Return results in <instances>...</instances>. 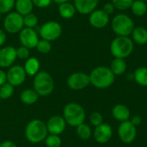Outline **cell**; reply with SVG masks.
I'll return each mask as SVG.
<instances>
[{"mask_svg":"<svg viewBox=\"0 0 147 147\" xmlns=\"http://www.w3.org/2000/svg\"><path fill=\"white\" fill-rule=\"evenodd\" d=\"M6 39H7L6 32L4 30H3V29L0 28V47L3 46V44L6 41Z\"/></svg>","mask_w":147,"mask_h":147,"instance_id":"obj_40","label":"cell"},{"mask_svg":"<svg viewBox=\"0 0 147 147\" xmlns=\"http://www.w3.org/2000/svg\"><path fill=\"white\" fill-rule=\"evenodd\" d=\"M134 20L127 14L120 13L111 20V28L117 36H129L134 28Z\"/></svg>","mask_w":147,"mask_h":147,"instance_id":"obj_5","label":"cell"},{"mask_svg":"<svg viewBox=\"0 0 147 147\" xmlns=\"http://www.w3.org/2000/svg\"><path fill=\"white\" fill-rule=\"evenodd\" d=\"M1 16H2V14L0 13V19H1Z\"/></svg>","mask_w":147,"mask_h":147,"instance_id":"obj_44","label":"cell"},{"mask_svg":"<svg viewBox=\"0 0 147 147\" xmlns=\"http://www.w3.org/2000/svg\"><path fill=\"white\" fill-rule=\"evenodd\" d=\"M34 6L37 7V8H47L48 7L51 3H52V0H32Z\"/></svg>","mask_w":147,"mask_h":147,"instance_id":"obj_36","label":"cell"},{"mask_svg":"<svg viewBox=\"0 0 147 147\" xmlns=\"http://www.w3.org/2000/svg\"><path fill=\"white\" fill-rule=\"evenodd\" d=\"M33 87L40 96H47L54 90L53 78L47 71H39L34 78Z\"/></svg>","mask_w":147,"mask_h":147,"instance_id":"obj_6","label":"cell"},{"mask_svg":"<svg viewBox=\"0 0 147 147\" xmlns=\"http://www.w3.org/2000/svg\"><path fill=\"white\" fill-rule=\"evenodd\" d=\"M40 96L34 89H25L20 95V100L23 104L33 105L39 100Z\"/></svg>","mask_w":147,"mask_h":147,"instance_id":"obj_20","label":"cell"},{"mask_svg":"<svg viewBox=\"0 0 147 147\" xmlns=\"http://www.w3.org/2000/svg\"><path fill=\"white\" fill-rule=\"evenodd\" d=\"M134 80L143 87H147V67H139L134 71Z\"/></svg>","mask_w":147,"mask_h":147,"instance_id":"obj_26","label":"cell"},{"mask_svg":"<svg viewBox=\"0 0 147 147\" xmlns=\"http://www.w3.org/2000/svg\"><path fill=\"white\" fill-rule=\"evenodd\" d=\"M15 92V87L8 82L0 86V98L2 100H7L10 98Z\"/></svg>","mask_w":147,"mask_h":147,"instance_id":"obj_28","label":"cell"},{"mask_svg":"<svg viewBox=\"0 0 147 147\" xmlns=\"http://www.w3.org/2000/svg\"><path fill=\"white\" fill-rule=\"evenodd\" d=\"M66 125L64 117L60 115H53L50 117L46 123L48 134L55 135L62 134L66 128Z\"/></svg>","mask_w":147,"mask_h":147,"instance_id":"obj_14","label":"cell"},{"mask_svg":"<svg viewBox=\"0 0 147 147\" xmlns=\"http://www.w3.org/2000/svg\"><path fill=\"white\" fill-rule=\"evenodd\" d=\"M67 86L72 90H81L85 89L90 84V76L84 72H74L71 74L66 80Z\"/></svg>","mask_w":147,"mask_h":147,"instance_id":"obj_9","label":"cell"},{"mask_svg":"<svg viewBox=\"0 0 147 147\" xmlns=\"http://www.w3.org/2000/svg\"><path fill=\"white\" fill-rule=\"evenodd\" d=\"M16 57V48L7 46L0 49V67L9 68L15 63Z\"/></svg>","mask_w":147,"mask_h":147,"instance_id":"obj_15","label":"cell"},{"mask_svg":"<svg viewBox=\"0 0 147 147\" xmlns=\"http://www.w3.org/2000/svg\"><path fill=\"white\" fill-rule=\"evenodd\" d=\"M53 2L58 3V4H60V3H66V2H69L70 0H52Z\"/></svg>","mask_w":147,"mask_h":147,"instance_id":"obj_42","label":"cell"},{"mask_svg":"<svg viewBox=\"0 0 147 147\" xmlns=\"http://www.w3.org/2000/svg\"><path fill=\"white\" fill-rule=\"evenodd\" d=\"M105 13H107L108 15H112L114 12H115V6H114V4L110 2V3H105L104 5H103V7H102V9Z\"/></svg>","mask_w":147,"mask_h":147,"instance_id":"obj_37","label":"cell"},{"mask_svg":"<svg viewBox=\"0 0 147 147\" xmlns=\"http://www.w3.org/2000/svg\"><path fill=\"white\" fill-rule=\"evenodd\" d=\"M19 40L22 46L28 49H33L36 47L40 39L34 28H23L19 33Z\"/></svg>","mask_w":147,"mask_h":147,"instance_id":"obj_12","label":"cell"},{"mask_svg":"<svg viewBox=\"0 0 147 147\" xmlns=\"http://www.w3.org/2000/svg\"><path fill=\"white\" fill-rule=\"evenodd\" d=\"M134 0H111L115 9L118 10H127L131 8L132 3Z\"/></svg>","mask_w":147,"mask_h":147,"instance_id":"obj_31","label":"cell"},{"mask_svg":"<svg viewBox=\"0 0 147 147\" xmlns=\"http://www.w3.org/2000/svg\"><path fill=\"white\" fill-rule=\"evenodd\" d=\"M16 0H0V13L7 14L11 12L15 7Z\"/></svg>","mask_w":147,"mask_h":147,"instance_id":"obj_32","label":"cell"},{"mask_svg":"<svg viewBox=\"0 0 147 147\" xmlns=\"http://www.w3.org/2000/svg\"><path fill=\"white\" fill-rule=\"evenodd\" d=\"M1 100H2V99H1V98H0V103H1Z\"/></svg>","mask_w":147,"mask_h":147,"instance_id":"obj_45","label":"cell"},{"mask_svg":"<svg viewBox=\"0 0 147 147\" xmlns=\"http://www.w3.org/2000/svg\"><path fill=\"white\" fill-rule=\"evenodd\" d=\"M7 83V74L4 71L0 69V86Z\"/></svg>","mask_w":147,"mask_h":147,"instance_id":"obj_38","label":"cell"},{"mask_svg":"<svg viewBox=\"0 0 147 147\" xmlns=\"http://www.w3.org/2000/svg\"><path fill=\"white\" fill-rule=\"evenodd\" d=\"M7 74V82L14 87L20 86L22 84L26 79L27 74L24 71V68L21 65H12L9 68Z\"/></svg>","mask_w":147,"mask_h":147,"instance_id":"obj_11","label":"cell"},{"mask_svg":"<svg viewBox=\"0 0 147 147\" xmlns=\"http://www.w3.org/2000/svg\"><path fill=\"white\" fill-rule=\"evenodd\" d=\"M63 117L67 125L77 127L84 122L86 115L84 109L77 102L67 103L63 110Z\"/></svg>","mask_w":147,"mask_h":147,"instance_id":"obj_4","label":"cell"},{"mask_svg":"<svg viewBox=\"0 0 147 147\" xmlns=\"http://www.w3.org/2000/svg\"><path fill=\"white\" fill-rule=\"evenodd\" d=\"M136 127L131 122V121L121 122L118 127V136L123 143L130 144L134 142L136 138Z\"/></svg>","mask_w":147,"mask_h":147,"instance_id":"obj_10","label":"cell"},{"mask_svg":"<svg viewBox=\"0 0 147 147\" xmlns=\"http://www.w3.org/2000/svg\"><path fill=\"white\" fill-rule=\"evenodd\" d=\"M16 57L20 59H28L29 58V49L21 46L16 48Z\"/></svg>","mask_w":147,"mask_h":147,"instance_id":"obj_35","label":"cell"},{"mask_svg":"<svg viewBox=\"0 0 147 147\" xmlns=\"http://www.w3.org/2000/svg\"><path fill=\"white\" fill-rule=\"evenodd\" d=\"M134 49V42L129 36H116L110 43V53L115 58L126 59Z\"/></svg>","mask_w":147,"mask_h":147,"instance_id":"obj_3","label":"cell"},{"mask_svg":"<svg viewBox=\"0 0 147 147\" xmlns=\"http://www.w3.org/2000/svg\"><path fill=\"white\" fill-rule=\"evenodd\" d=\"M62 27L58 22L49 21L41 26L39 34L42 40L51 42L59 39L62 34Z\"/></svg>","mask_w":147,"mask_h":147,"instance_id":"obj_7","label":"cell"},{"mask_svg":"<svg viewBox=\"0 0 147 147\" xmlns=\"http://www.w3.org/2000/svg\"><path fill=\"white\" fill-rule=\"evenodd\" d=\"M132 40L134 43L139 45L147 44V29L145 27H134L132 34Z\"/></svg>","mask_w":147,"mask_h":147,"instance_id":"obj_21","label":"cell"},{"mask_svg":"<svg viewBox=\"0 0 147 147\" xmlns=\"http://www.w3.org/2000/svg\"><path fill=\"white\" fill-rule=\"evenodd\" d=\"M15 8L17 13L24 16L29 13H32L34 3L32 0H16Z\"/></svg>","mask_w":147,"mask_h":147,"instance_id":"obj_23","label":"cell"},{"mask_svg":"<svg viewBox=\"0 0 147 147\" xmlns=\"http://www.w3.org/2000/svg\"><path fill=\"white\" fill-rule=\"evenodd\" d=\"M90 84L97 89H107L114 82L115 76L107 66H97L89 74Z\"/></svg>","mask_w":147,"mask_h":147,"instance_id":"obj_1","label":"cell"},{"mask_svg":"<svg viewBox=\"0 0 147 147\" xmlns=\"http://www.w3.org/2000/svg\"><path fill=\"white\" fill-rule=\"evenodd\" d=\"M112 115L118 121H127L130 118V110L124 104H116L112 109Z\"/></svg>","mask_w":147,"mask_h":147,"instance_id":"obj_18","label":"cell"},{"mask_svg":"<svg viewBox=\"0 0 147 147\" xmlns=\"http://www.w3.org/2000/svg\"><path fill=\"white\" fill-rule=\"evenodd\" d=\"M37 51L40 53H43V54H46V53H48L51 50H52V45H51V42L50 41H47V40H40L36 47Z\"/></svg>","mask_w":147,"mask_h":147,"instance_id":"obj_33","label":"cell"},{"mask_svg":"<svg viewBox=\"0 0 147 147\" xmlns=\"http://www.w3.org/2000/svg\"><path fill=\"white\" fill-rule=\"evenodd\" d=\"M131 122L136 127L137 125H140V122H141V118L140 117V116H134L133 118H132V120H131Z\"/></svg>","mask_w":147,"mask_h":147,"instance_id":"obj_41","label":"cell"},{"mask_svg":"<svg viewBox=\"0 0 147 147\" xmlns=\"http://www.w3.org/2000/svg\"><path fill=\"white\" fill-rule=\"evenodd\" d=\"M127 67V62L125 61L124 59L115 58L111 61L109 69L111 70V71L114 73L115 76H120L126 72Z\"/></svg>","mask_w":147,"mask_h":147,"instance_id":"obj_24","label":"cell"},{"mask_svg":"<svg viewBox=\"0 0 147 147\" xmlns=\"http://www.w3.org/2000/svg\"><path fill=\"white\" fill-rule=\"evenodd\" d=\"M23 16L19 13L9 12L4 17L3 28L4 31L9 34H17L23 28Z\"/></svg>","mask_w":147,"mask_h":147,"instance_id":"obj_8","label":"cell"},{"mask_svg":"<svg viewBox=\"0 0 147 147\" xmlns=\"http://www.w3.org/2000/svg\"><path fill=\"white\" fill-rule=\"evenodd\" d=\"M38 22H39V19L37 16L34 15V13H29L23 16V24L25 28H34V27L37 26Z\"/></svg>","mask_w":147,"mask_h":147,"instance_id":"obj_30","label":"cell"},{"mask_svg":"<svg viewBox=\"0 0 147 147\" xmlns=\"http://www.w3.org/2000/svg\"><path fill=\"white\" fill-rule=\"evenodd\" d=\"M99 2L100 0H73V4L79 14L90 15L96 9Z\"/></svg>","mask_w":147,"mask_h":147,"instance_id":"obj_17","label":"cell"},{"mask_svg":"<svg viewBox=\"0 0 147 147\" xmlns=\"http://www.w3.org/2000/svg\"><path fill=\"white\" fill-rule=\"evenodd\" d=\"M130 9L134 16H143L147 13V3L142 0H134Z\"/></svg>","mask_w":147,"mask_h":147,"instance_id":"obj_25","label":"cell"},{"mask_svg":"<svg viewBox=\"0 0 147 147\" xmlns=\"http://www.w3.org/2000/svg\"><path fill=\"white\" fill-rule=\"evenodd\" d=\"M110 22V16L105 13L102 9H95L89 15L90 24L97 29L104 28Z\"/></svg>","mask_w":147,"mask_h":147,"instance_id":"obj_13","label":"cell"},{"mask_svg":"<svg viewBox=\"0 0 147 147\" xmlns=\"http://www.w3.org/2000/svg\"><path fill=\"white\" fill-rule=\"evenodd\" d=\"M90 121L92 126L96 127L100 126L101 124H102V121H103L102 115L99 112H93L90 116Z\"/></svg>","mask_w":147,"mask_h":147,"instance_id":"obj_34","label":"cell"},{"mask_svg":"<svg viewBox=\"0 0 147 147\" xmlns=\"http://www.w3.org/2000/svg\"><path fill=\"white\" fill-rule=\"evenodd\" d=\"M58 11H59V16L64 19L72 18L77 12L74 4L70 3V2H66V3H63L59 4Z\"/></svg>","mask_w":147,"mask_h":147,"instance_id":"obj_22","label":"cell"},{"mask_svg":"<svg viewBox=\"0 0 147 147\" xmlns=\"http://www.w3.org/2000/svg\"><path fill=\"white\" fill-rule=\"evenodd\" d=\"M94 138L99 144H105L110 140L113 135V129L109 124L102 123L96 127L94 131Z\"/></svg>","mask_w":147,"mask_h":147,"instance_id":"obj_16","label":"cell"},{"mask_svg":"<svg viewBox=\"0 0 147 147\" xmlns=\"http://www.w3.org/2000/svg\"><path fill=\"white\" fill-rule=\"evenodd\" d=\"M142 1H144V2H146L147 3V0H142Z\"/></svg>","mask_w":147,"mask_h":147,"instance_id":"obj_43","label":"cell"},{"mask_svg":"<svg viewBox=\"0 0 147 147\" xmlns=\"http://www.w3.org/2000/svg\"><path fill=\"white\" fill-rule=\"evenodd\" d=\"M0 147H17L11 140H3L0 143Z\"/></svg>","mask_w":147,"mask_h":147,"instance_id":"obj_39","label":"cell"},{"mask_svg":"<svg viewBox=\"0 0 147 147\" xmlns=\"http://www.w3.org/2000/svg\"><path fill=\"white\" fill-rule=\"evenodd\" d=\"M45 145L47 147H60L62 145V140L59 135L47 134L45 140Z\"/></svg>","mask_w":147,"mask_h":147,"instance_id":"obj_29","label":"cell"},{"mask_svg":"<svg viewBox=\"0 0 147 147\" xmlns=\"http://www.w3.org/2000/svg\"><path fill=\"white\" fill-rule=\"evenodd\" d=\"M24 134L28 142L32 144L41 143L48 134L46 123L40 119L30 121L25 127Z\"/></svg>","mask_w":147,"mask_h":147,"instance_id":"obj_2","label":"cell"},{"mask_svg":"<svg viewBox=\"0 0 147 147\" xmlns=\"http://www.w3.org/2000/svg\"><path fill=\"white\" fill-rule=\"evenodd\" d=\"M76 133L78 137L82 140H87L92 135V130L88 124H85L84 122L76 127Z\"/></svg>","mask_w":147,"mask_h":147,"instance_id":"obj_27","label":"cell"},{"mask_svg":"<svg viewBox=\"0 0 147 147\" xmlns=\"http://www.w3.org/2000/svg\"><path fill=\"white\" fill-rule=\"evenodd\" d=\"M40 64L37 58L29 57L28 59H26L23 68L28 76L34 77L40 71Z\"/></svg>","mask_w":147,"mask_h":147,"instance_id":"obj_19","label":"cell"}]
</instances>
